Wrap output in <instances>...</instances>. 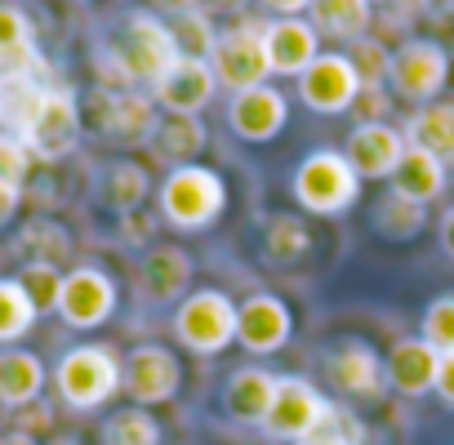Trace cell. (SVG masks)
I'll list each match as a JSON object with an SVG mask.
<instances>
[{
  "label": "cell",
  "instance_id": "obj_1",
  "mask_svg": "<svg viewBox=\"0 0 454 445\" xmlns=\"http://www.w3.org/2000/svg\"><path fill=\"white\" fill-rule=\"evenodd\" d=\"M178 63V45L169 36V23L152 10H134L112 45L94 54L98 85L103 90H138L156 85L169 67Z\"/></svg>",
  "mask_w": 454,
  "mask_h": 445
},
{
  "label": "cell",
  "instance_id": "obj_2",
  "mask_svg": "<svg viewBox=\"0 0 454 445\" xmlns=\"http://www.w3.org/2000/svg\"><path fill=\"white\" fill-rule=\"evenodd\" d=\"M223 209H227V183L209 165H178L160 183V222H169L178 232L209 228Z\"/></svg>",
  "mask_w": 454,
  "mask_h": 445
},
{
  "label": "cell",
  "instance_id": "obj_3",
  "mask_svg": "<svg viewBox=\"0 0 454 445\" xmlns=\"http://www.w3.org/2000/svg\"><path fill=\"white\" fill-rule=\"evenodd\" d=\"M294 200L308 209V214H321V218H334L343 209H352L361 200V178L356 169L348 165L343 152H308L294 169V183H290Z\"/></svg>",
  "mask_w": 454,
  "mask_h": 445
},
{
  "label": "cell",
  "instance_id": "obj_4",
  "mask_svg": "<svg viewBox=\"0 0 454 445\" xmlns=\"http://www.w3.org/2000/svg\"><path fill=\"white\" fill-rule=\"evenodd\" d=\"M54 387L72 410H98L121 392V356L107 343H81L63 352L54 370Z\"/></svg>",
  "mask_w": 454,
  "mask_h": 445
},
{
  "label": "cell",
  "instance_id": "obj_5",
  "mask_svg": "<svg viewBox=\"0 0 454 445\" xmlns=\"http://www.w3.org/2000/svg\"><path fill=\"white\" fill-rule=\"evenodd\" d=\"M174 334L187 352L218 356L237 343V303L223 290H192L174 312Z\"/></svg>",
  "mask_w": 454,
  "mask_h": 445
},
{
  "label": "cell",
  "instance_id": "obj_6",
  "mask_svg": "<svg viewBox=\"0 0 454 445\" xmlns=\"http://www.w3.org/2000/svg\"><path fill=\"white\" fill-rule=\"evenodd\" d=\"M81 134H85V112H81L76 94L67 85H50L36 116L27 121V129L19 138L27 143V152L41 165H54V160H63L81 147Z\"/></svg>",
  "mask_w": 454,
  "mask_h": 445
},
{
  "label": "cell",
  "instance_id": "obj_7",
  "mask_svg": "<svg viewBox=\"0 0 454 445\" xmlns=\"http://www.w3.org/2000/svg\"><path fill=\"white\" fill-rule=\"evenodd\" d=\"M387 85L396 98L414 103V107H427L441 98V90L450 85V54L445 45L436 41H423V36H410L392 50V67H387Z\"/></svg>",
  "mask_w": 454,
  "mask_h": 445
},
{
  "label": "cell",
  "instance_id": "obj_8",
  "mask_svg": "<svg viewBox=\"0 0 454 445\" xmlns=\"http://www.w3.org/2000/svg\"><path fill=\"white\" fill-rule=\"evenodd\" d=\"M209 67H214V81L227 85L232 94L254 90V85H268L272 67H268L263 23L246 19V23H237V27L218 32V41H214V50H209Z\"/></svg>",
  "mask_w": 454,
  "mask_h": 445
},
{
  "label": "cell",
  "instance_id": "obj_9",
  "mask_svg": "<svg viewBox=\"0 0 454 445\" xmlns=\"http://www.w3.org/2000/svg\"><path fill=\"white\" fill-rule=\"evenodd\" d=\"M325 410H330V401H325V396H321L308 379L286 374V379H277V396H272V410H268L263 427H268L277 441L308 445V441L321 432Z\"/></svg>",
  "mask_w": 454,
  "mask_h": 445
},
{
  "label": "cell",
  "instance_id": "obj_10",
  "mask_svg": "<svg viewBox=\"0 0 454 445\" xmlns=\"http://www.w3.org/2000/svg\"><path fill=\"white\" fill-rule=\"evenodd\" d=\"M90 116L107 138H121V143H152V134L160 125V107L143 90H103L98 85L90 94Z\"/></svg>",
  "mask_w": 454,
  "mask_h": 445
},
{
  "label": "cell",
  "instance_id": "obj_11",
  "mask_svg": "<svg viewBox=\"0 0 454 445\" xmlns=\"http://www.w3.org/2000/svg\"><path fill=\"white\" fill-rule=\"evenodd\" d=\"M183 387V365L165 343H138L125 361H121V392H129L134 405H160L174 401Z\"/></svg>",
  "mask_w": 454,
  "mask_h": 445
},
{
  "label": "cell",
  "instance_id": "obj_12",
  "mask_svg": "<svg viewBox=\"0 0 454 445\" xmlns=\"http://www.w3.org/2000/svg\"><path fill=\"white\" fill-rule=\"evenodd\" d=\"M361 94V76L352 67L348 54H317L312 67L299 76V98L317 112V116H339V112H352Z\"/></svg>",
  "mask_w": 454,
  "mask_h": 445
},
{
  "label": "cell",
  "instance_id": "obj_13",
  "mask_svg": "<svg viewBox=\"0 0 454 445\" xmlns=\"http://www.w3.org/2000/svg\"><path fill=\"white\" fill-rule=\"evenodd\" d=\"M116 312V281L103 268H72L63 272V294H59V316L72 330H94Z\"/></svg>",
  "mask_w": 454,
  "mask_h": 445
},
{
  "label": "cell",
  "instance_id": "obj_14",
  "mask_svg": "<svg viewBox=\"0 0 454 445\" xmlns=\"http://www.w3.org/2000/svg\"><path fill=\"white\" fill-rule=\"evenodd\" d=\"M325 379L334 392L343 396H361V401H374L383 396L387 379H383V356L365 343V339H343L325 352Z\"/></svg>",
  "mask_w": 454,
  "mask_h": 445
},
{
  "label": "cell",
  "instance_id": "obj_15",
  "mask_svg": "<svg viewBox=\"0 0 454 445\" xmlns=\"http://www.w3.org/2000/svg\"><path fill=\"white\" fill-rule=\"evenodd\" d=\"M290 334H294V316H290L286 299H277V294H250L237 308V343L250 356L281 352L290 343Z\"/></svg>",
  "mask_w": 454,
  "mask_h": 445
},
{
  "label": "cell",
  "instance_id": "obj_16",
  "mask_svg": "<svg viewBox=\"0 0 454 445\" xmlns=\"http://www.w3.org/2000/svg\"><path fill=\"white\" fill-rule=\"evenodd\" d=\"M192 254L178 246H152L138 259V294L152 308H169L183 303L192 294Z\"/></svg>",
  "mask_w": 454,
  "mask_h": 445
},
{
  "label": "cell",
  "instance_id": "obj_17",
  "mask_svg": "<svg viewBox=\"0 0 454 445\" xmlns=\"http://www.w3.org/2000/svg\"><path fill=\"white\" fill-rule=\"evenodd\" d=\"M218 81H214V67L205 59H178L156 85H152V98L165 116H200L214 98Z\"/></svg>",
  "mask_w": 454,
  "mask_h": 445
},
{
  "label": "cell",
  "instance_id": "obj_18",
  "mask_svg": "<svg viewBox=\"0 0 454 445\" xmlns=\"http://www.w3.org/2000/svg\"><path fill=\"white\" fill-rule=\"evenodd\" d=\"M290 121V103L277 85H254L232 94V107H227V125L241 143H272Z\"/></svg>",
  "mask_w": 454,
  "mask_h": 445
},
{
  "label": "cell",
  "instance_id": "obj_19",
  "mask_svg": "<svg viewBox=\"0 0 454 445\" xmlns=\"http://www.w3.org/2000/svg\"><path fill=\"white\" fill-rule=\"evenodd\" d=\"M348 165L356 169V178H392V169L401 165L405 156V134L387 121H374V125H356L348 134Z\"/></svg>",
  "mask_w": 454,
  "mask_h": 445
},
{
  "label": "cell",
  "instance_id": "obj_20",
  "mask_svg": "<svg viewBox=\"0 0 454 445\" xmlns=\"http://www.w3.org/2000/svg\"><path fill=\"white\" fill-rule=\"evenodd\" d=\"M0 76H50V63L36 50V27L14 0H0Z\"/></svg>",
  "mask_w": 454,
  "mask_h": 445
},
{
  "label": "cell",
  "instance_id": "obj_21",
  "mask_svg": "<svg viewBox=\"0 0 454 445\" xmlns=\"http://www.w3.org/2000/svg\"><path fill=\"white\" fill-rule=\"evenodd\" d=\"M263 45H268V67L272 76H303L312 59L321 54V36L308 19H277L263 23Z\"/></svg>",
  "mask_w": 454,
  "mask_h": 445
},
{
  "label": "cell",
  "instance_id": "obj_22",
  "mask_svg": "<svg viewBox=\"0 0 454 445\" xmlns=\"http://www.w3.org/2000/svg\"><path fill=\"white\" fill-rule=\"evenodd\" d=\"M436 361H441V352L423 339V334H414V339H396L392 343V352H387V361H383V379H387V387L396 392V396H423V392H432V383H436Z\"/></svg>",
  "mask_w": 454,
  "mask_h": 445
},
{
  "label": "cell",
  "instance_id": "obj_23",
  "mask_svg": "<svg viewBox=\"0 0 454 445\" xmlns=\"http://www.w3.org/2000/svg\"><path fill=\"white\" fill-rule=\"evenodd\" d=\"M277 396V374L263 365H241L223 383V410L241 423H263Z\"/></svg>",
  "mask_w": 454,
  "mask_h": 445
},
{
  "label": "cell",
  "instance_id": "obj_24",
  "mask_svg": "<svg viewBox=\"0 0 454 445\" xmlns=\"http://www.w3.org/2000/svg\"><path fill=\"white\" fill-rule=\"evenodd\" d=\"M387 183H392L396 196H405L414 205H427V200H436L445 191L450 174H445V160L441 156H432L423 147H405V156H401V165L392 169Z\"/></svg>",
  "mask_w": 454,
  "mask_h": 445
},
{
  "label": "cell",
  "instance_id": "obj_25",
  "mask_svg": "<svg viewBox=\"0 0 454 445\" xmlns=\"http://www.w3.org/2000/svg\"><path fill=\"white\" fill-rule=\"evenodd\" d=\"M41 387H45L41 356H32L23 347H5V352H0V405H5V410H23V405L41 401Z\"/></svg>",
  "mask_w": 454,
  "mask_h": 445
},
{
  "label": "cell",
  "instance_id": "obj_26",
  "mask_svg": "<svg viewBox=\"0 0 454 445\" xmlns=\"http://www.w3.org/2000/svg\"><path fill=\"white\" fill-rule=\"evenodd\" d=\"M401 134H405V147H423L441 160H454V103L414 107Z\"/></svg>",
  "mask_w": 454,
  "mask_h": 445
},
{
  "label": "cell",
  "instance_id": "obj_27",
  "mask_svg": "<svg viewBox=\"0 0 454 445\" xmlns=\"http://www.w3.org/2000/svg\"><path fill=\"white\" fill-rule=\"evenodd\" d=\"M312 27L317 36H330V41H361L374 23V5L370 0H312Z\"/></svg>",
  "mask_w": 454,
  "mask_h": 445
},
{
  "label": "cell",
  "instance_id": "obj_28",
  "mask_svg": "<svg viewBox=\"0 0 454 445\" xmlns=\"http://www.w3.org/2000/svg\"><path fill=\"white\" fill-rule=\"evenodd\" d=\"M205 143H209V129L200 125V116H160V125L152 134V152L160 160H169L174 169L178 165H196Z\"/></svg>",
  "mask_w": 454,
  "mask_h": 445
},
{
  "label": "cell",
  "instance_id": "obj_29",
  "mask_svg": "<svg viewBox=\"0 0 454 445\" xmlns=\"http://www.w3.org/2000/svg\"><path fill=\"white\" fill-rule=\"evenodd\" d=\"M14 250L27 263H54V268H63L72 259V232L63 228V222H54V218H32L27 228L19 232Z\"/></svg>",
  "mask_w": 454,
  "mask_h": 445
},
{
  "label": "cell",
  "instance_id": "obj_30",
  "mask_svg": "<svg viewBox=\"0 0 454 445\" xmlns=\"http://www.w3.org/2000/svg\"><path fill=\"white\" fill-rule=\"evenodd\" d=\"M147 196H152V174L143 165H134V160H112L107 165V174H103V200H107V209H116V218L143 209Z\"/></svg>",
  "mask_w": 454,
  "mask_h": 445
},
{
  "label": "cell",
  "instance_id": "obj_31",
  "mask_svg": "<svg viewBox=\"0 0 454 445\" xmlns=\"http://www.w3.org/2000/svg\"><path fill=\"white\" fill-rule=\"evenodd\" d=\"M263 250L277 268H294L308 250H312V228H308V218L303 214H277L268 218V228H263Z\"/></svg>",
  "mask_w": 454,
  "mask_h": 445
},
{
  "label": "cell",
  "instance_id": "obj_32",
  "mask_svg": "<svg viewBox=\"0 0 454 445\" xmlns=\"http://www.w3.org/2000/svg\"><path fill=\"white\" fill-rule=\"evenodd\" d=\"M423 222H427L423 205H414V200H405V196H396V191L374 205V232L387 237V241H410V237H419Z\"/></svg>",
  "mask_w": 454,
  "mask_h": 445
},
{
  "label": "cell",
  "instance_id": "obj_33",
  "mask_svg": "<svg viewBox=\"0 0 454 445\" xmlns=\"http://www.w3.org/2000/svg\"><path fill=\"white\" fill-rule=\"evenodd\" d=\"M103 445H160V423L143 405H125V410L107 414Z\"/></svg>",
  "mask_w": 454,
  "mask_h": 445
},
{
  "label": "cell",
  "instance_id": "obj_34",
  "mask_svg": "<svg viewBox=\"0 0 454 445\" xmlns=\"http://www.w3.org/2000/svg\"><path fill=\"white\" fill-rule=\"evenodd\" d=\"M169 36L178 45V59H205V63H209V50L218 41V32H214V23H209V14L200 5L178 14V19H169Z\"/></svg>",
  "mask_w": 454,
  "mask_h": 445
},
{
  "label": "cell",
  "instance_id": "obj_35",
  "mask_svg": "<svg viewBox=\"0 0 454 445\" xmlns=\"http://www.w3.org/2000/svg\"><path fill=\"white\" fill-rule=\"evenodd\" d=\"M32 325H36V308L23 294V285L14 277L0 281V343H19Z\"/></svg>",
  "mask_w": 454,
  "mask_h": 445
},
{
  "label": "cell",
  "instance_id": "obj_36",
  "mask_svg": "<svg viewBox=\"0 0 454 445\" xmlns=\"http://www.w3.org/2000/svg\"><path fill=\"white\" fill-rule=\"evenodd\" d=\"M23 285V294L32 299L36 316L41 312H59V294H63V268L54 263H23V272L14 277Z\"/></svg>",
  "mask_w": 454,
  "mask_h": 445
},
{
  "label": "cell",
  "instance_id": "obj_37",
  "mask_svg": "<svg viewBox=\"0 0 454 445\" xmlns=\"http://www.w3.org/2000/svg\"><path fill=\"white\" fill-rule=\"evenodd\" d=\"M348 59H352V67H356V76H361V90H383L387 67H392V54H387L383 41L361 36V41L348 45Z\"/></svg>",
  "mask_w": 454,
  "mask_h": 445
},
{
  "label": "cell",
  "instance_id": "obj_38",
  "mask_svg": "<svg viewBox=\"0 0 454 445\" xmlns=\"http://www.w3.org/2000/svg\"><path fill=\"white\" fill-rule=\"evenodd\" d=\"M423 339L436 352H454V294H441L423 312Z\"/></svg>",
  "mask_w": 454,
  "mask_h": 445
},
{
  "label": "cell",
  "instance_id": "obj_39",
  "mask_svg": "<svg viewBox=\"0 0 454 445\" xmlns=\"http://www.w3.org/2000/svg\"><path fill=\"white\" fill-rule=\"evenodd\" d=\"M317 436H325V441H343V445H365V423H361L348 405L330 401L325 423H321V432H317ZM317 436H312V441H317Z\"/></svg>",
  "mask_w": 454,
  "mask_h": 445
},
{
  "label": "cell",
  "instance_id": "obj_40",
  "mask_svg": "<svg viewBox=\"0 0 454 445\" xmlns=\"http://www.w3.org/2000/svg\"><path fill=\"white\" fill-rule=\"evenodd\" d=\"M32 165H36V156L27 152V143L19 138V134H5L0 129V178H10V183H27V174H32Z\"/></svg>",
  "mask_w": 454,
  "mask_h": 445
},
{
  "label": "cell",
  "instance_id": "obj_41",
  "mask_svg": "<svg viewBox=\"0 0 454 445\" xmlns=\"http://www.w3.org/2000/svg\"><path fill=\"white\" fill-rule=\"evenodd\" d=\"M116 228H121V241H125V246H134V250H152V237H156V228H160V218L134 209V214H121Z\"/></svg>",
  "mask_w": 454,
  "mask_h": 445
},
{
  "label": "cell",
  "instance_id": "obj_42",
  "mask_svg": "<svg viewBox=\"0 0 454 445\" xmlns=\"http://www.w3.org/2000/svg\"><path fill=\"white\" fill-rule=\"evenodd\" d=\"M387 107H392L387 90H361L352 103V116H356V125H374V121H387Z\"/></svg>",
  "mask_w": 454,
  "mask_h": 445
},
{
  "label": "cell",
  "instance_id": "obj_43",
  "mask_svg": "<svg viewBox=\"0 0 454 445\" xmlns=\"http://www.w3.org/2000/svg\"><path fill=\"white\" fill-rule=\"evenodd\" d=\"M50 427H54V410H50L45 401H32V405L14 410V432L36 436V432H50Z\"/></svg>",
  "mask_w": 454,
  "mask_h": 445
},
{
  "label": "cell",
  "instance_id": "obj_44",
  "mask_svg": "<svg viewBox=\"0 0 454 445\" xmlns=\"http://www.w3.org/2000/svg\"><path fill=\"white\" fill-rule=\"evenodd\" d=\"M432 392L441 396V405H450V410H454V352H441V361H436V383H432Z\"/></svg>",
  "mask_w": 454,
  "mask_h": 445
},
{
  "label": "cell",
  "instance_id": "obj_45",
  "mask_svg": "<svg viewBox=\"0 0 454 445\" xmlns=\"http://www.w3.org/2000/svg\"><path fill=\"white\" fill-rule=\"evenodd\" d=\"M19 205H23V187L10 183V178H0V228H10V222H14Z\"/></svg>",
  "mask_w": 454,
  "mask_h": 445
},
{
  "label": "cell",
  "instance_id": "obj_46",
  "mask_svg": "<svg viewBox=\"0 0 454 445\" xmlns=\"http://www.w3.org/2000/svg\"><path fill=\"white\" fill-rule=\"evenodd\" d=\"M200 0H152V14H160V19H178V14H187V10H196Z\"/></svg>",
  "mask_w": 454,
  "mask_h": 445
},
{
  "label": "cell",
  "instance_id": "obj_47",
  "mask_svg": "<svg viewBox=\"0 0 454 445\" xmlns=\"http://www.w3.org/2000/svg\"><path fill=\"white\" fill-rule=\"evenodd\" d=\"M263 5L272 14H281V19H299L303 10H312V0H263Z\"/></svg>",
  "mask_w": 454,
  "mask_h": 445
},
{
  "label": "cell",
  "instance_id": "obj_48",
  "mask_svg": "<svg viewBox=\"0 0 454 445\" xmlns=\"http://www.w3.org/2000/svg\"><path fill=\"white\" fill-rule=\"evenodd\" d=\"M441 250H445V259H454V209H445V218H441Z\"/></svg>",
  "mask_w": 454,
  "mask_h": 445
},
{
  "label": "cell",
  "instance_id": "obj_49",
  "mask_svg": "<svg viewBox=\"0 0 454 445\" xmlns=\"http://www.w3.org/2000/svg\"><path fill=\"white\" fill-rule=\"evenodd\" d=\"M0 445H41V441L27 436V432H5V436H0Z\"/></svg>",
  "mask_w": 454,
  "mask_h": 445
},
{
  "label": "cell",
  "instance_id": "obj_50",
  "mask_svg": "<svg viewBox=\"0 0 454 445\" xmlns=\"http://www.w3.org/2000/svg\"><path fill=\"white\" fill-rule=\"evenodd\" d=\"M54 445H81V441H76V436H59Z\"/></svg>",
  "mask_w": 454,
  "mask_h": 445
},
{
  "label": "cell",
  "instance_id": "obj_51",
  "mask_svg": "<svg viewBox=\"0 0 454 445\" xmlns=\"http://www.w3.org/2000/svg\"><path fill=\"white\" fill-rule=\"evenodd\" d=\"M308 445H343V441H325V436H317V441H308Z\"/></svg>",
  "mask_w": 454,
  "mask_h": 445
},
{
  "label": "cell",
  "instance_id": "obj_52",
  "mask_svg": "<svg viewBox=\"0 0 454 445\" xmlns=\"http://www.w3.org/2000/svg\"><path fill=\"white\" fill-rule=\"evenodd\" d=\"M209 5H223L227 10V5H241V0H209Z\"/></svg>",
  "mask_w": 454,
  "mask_h": 445
},
{
  "label": "cell",
  "instance_id": "obj_53",
  "mask_svg": "<svg viewBox=\"0 0 454 445\" xmlns=\"http://www.w3.org/2000/svg\"><path fill=\"white\" fill-rule=\"evenodd\" d=\"M370 5H392V0H370Z\"/></svg>",
  "mask_w": 454,
  "mask_h": 445
},
{
  "label": "cell",
  "instance_id": "obj_54",
  "mask_svg": "<svg viewBox=\"0 0 454 445\" xmlns=\"http://www.w3.org/2000/svg\"><path fill=\"white\" fill-rule=\"evenodd\" d=\"M72 5H90V0H72Z\"/></svg>",
  "mask_w": 454,
  "mask_h": 445
},
{
  "label": "cell",
  "instance_id": "obj_55",
  "mask_svg": "<svg viewBox=\"0 0 454 445\" xmlns=\"http://www.w3.org/2000/svg\"><path fill=\"white\" fill-rule=\"evenodd\" d=\"M121 5H129V0H121Z\"/></svg>",
  "mask_w": 454,
  "mask_h": 445
},
{
  "label": "cell",
  "instance_id": "obj_56",
  "mask_svg": "<svg viewBox=\"0 0 454 445\" xmlns=\"http://www.w3.org/2000/svg\"><path fill=\"white\" fill-rule=\"evenodd\" d=\"M0 129H5V125H0Z\"/></svg>",
  "mask_w": 454,
  "mask_h": 445
}]
</instances>
